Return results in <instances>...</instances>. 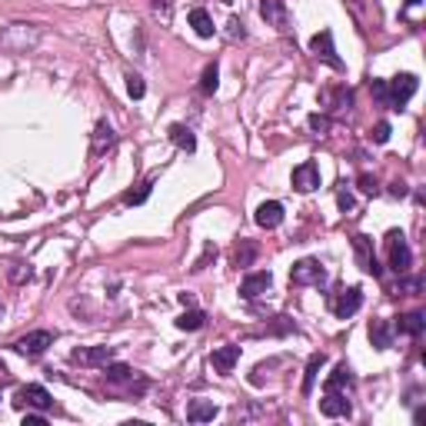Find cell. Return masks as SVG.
<instances>
[{
  "mask_svg": "<svg viewBox=\"0 0 426 426\" xmlns=\"http://www.w3.org/2000/svg\"><path fill=\"white\" fill-rule=\"evenodd\" d=\"M290 283H297V287H320V283H326V270H323L320 260L303 257L290 267Z\"/></svg>",
  "mask_w": 426,
  "mask_h": 426,
  "instance_id": "1",
  "label": "cell"
},
{
  "mask_svg": "<svg viewBox=\"0 0 426 426\" xmlns=\"http://www.w3.org/2000/svg\"><path fill=\"white\" fill-rule=\"evenodd\" d=\"M416 87H420V80H416L413 74L393 77V80L386 84V106H390V110H403V106H407V100L416 93Z\"/></svg>",
  "mask_w": 426,
  "mask_h": 426,
  "instance_id": "2",
  "label": "cell"
},
{
  "mask_svg": "<svg viewBox=\"0 0 426 426\" xmlns=\"http://www.w3.org/2000/svg\"><path fill=\"white\" fill-rule=\"evenodd\" d=\"M386 250H390V267L403 276L413 267V253H410V246H407V240H403L400 230H390V233H386Z\"/></svg>",
  "mask_w": 426,
  "mask_h": 426,
  "instance_id": "3",
  "label": "cell"
},
{
  "mask_svg": "<svg viewBox=\"0 0 426 426\" xmlns=\"http://www.w3.org/2000/svg\"><path fill=\"white\" fill-rule=\"evenodd\" d=\"M14 407H33V410H40V413H47L50 407H54V396L47 393L40 383H31V386H20L17 390V396H14Z\"/></svg>",
  "mask_w": 426,
  "mask_h": 426,
  "instance_id": "4",
  "label": "cell"
},
{
  "mask_svg": "<svg viewBox=\"0 0 426 426\" xmlns=\"http://www.w3.org/2000/svg\"><path fill=\"white\" fill-rule=\"evenodd\" d=\"M360 306H363V293H360V287H343L340 293H333V300H330V310H333L340 320H350Z\"/></svg>",
  "mask_w": 426,
  "mask_h": 426,
  "instance_id": "5",
  "label": "cell"
},
{
  "mask_svg": "<svg viewBox=\"0 0 426 426\" xmlns=\"http://www.w3.org/2000/svg\"><path fill=\"white\" fill-rule=\"evenodd\" d=\"M47 347H54V333H50V330H33V333L20 336L14 343V350L20 353V356H44Z\"/></svg>",
  "mask_w": 426,
  "mask_h": 426,
  "instance_id": "6",
  "label": "cell"
},
{
  "mask_svg": "<svg viewBox=\"0 0 426 426\" xmlns=\"http://www.w3.org/2000/svg\"><path fill=\"white\" fill-rule=\"evenodd\" d=\"M353 250H356V263H360L363 274L380 276V263H377V253H373V240H370V237L356 233V237H353Z\"/></svg>",
  "mask_w": 426,
  "mask_h": 426,
  "instance_id": "7",
  "label": "cell"
},
{
  "mask_svg": "<svg viewBox=\"0 0 426 426\" xmlns=\"http://www.w3.org/2000/svg\"><path fill=\"white\" fill-rule=\"evenodd\" d=\"M310 50L317 54L323 63H330L333 70H343V61L336 57V47H333V33L330 31H320L313 40H310Z\"/></svg>",
  "mask_w": 426,
  "mask_h": 426,
  "instance_id": "8",
  "label": "cell"
},
{
  "mask_svg": "<svg viewBox=\"0 0 426 426\" xmlns=\"http://www.w3.org/2000/svg\"><path fill=\"white\" fill-rule=\"evenodd\" d=\"M270 287H274V274H270V270H257V274L244 276V283H240V297H244V300H257V297H263Z\"/></svg>",
  "mask_w": 426,
  "mask_h": 426,
  "instance_id": "9",
  "label": "cell"
},
{
  "mask_svg": "<svg viewBox=\"0 0 426 426\" xmlns=\"http://www.w3.org/2000/svg\"><path fill=\"white\" fill-rule=\"evenodd\" d=\"M320 187V167L313 160H303L300 167H293V190L300 194H313Z\"/></svg>",
  "mask_w": 426,
  "mask_h": 426,
  "instance_id": "10",
  "label": "cell"
},
{
  "mask_svg": "<svg viewBox=\"0 0 426 426\" xmlns=\"http://www.w3.org/2000/svg\"><path fill=\"white\" fill-rule=\"evenodd\" d=\"M70 360L80 366H106L113 360V350L110 347H80V350L70 353Z\"/></svg>",
  "mask_w": 426,
  "mask_h": 426,
  "instance_id": "11",
  "label": "cell"
},
{
  "mask_svg": "<svg viewBox=\"0 0 426 426\" xmlns=\"http://www.w3.org/2000/svg\"><path fill=\"white\" fill-rule=\"evenodd\" d=\"M320 410H323V416H350V400H347V393H340V390H326L323 393V400H320Z\"/></svg>",
  "mask_w": 426,
  "mask_h": 426,
  "instance_id": "12",
  "label": "cell"
},
{
  "mask_svg": "<svg viewBox=\"0 0 426 426\" xmlns=\"http://www.w3.org/2000/svg\"><path fill=\"white\" fill-rule=\"evenodd\" d=\"M257 227H263V230H274V227H280L283 223V203H276V200H267V203H260L257 207Z\"/></svg>",
  "mask_w": 426,
  "mask_h": 426,
  "instance_id": "13",
  "label": "cell"
},
{
  "mask_svg": "<svg viewBox=\"0 0 426 426\" xmlns=\"http://www.w3.org/2000/svg\"><path fill=\"white\" fill-rule=\"evenodd\" d=\"M240 363V347H220V350H213L210 356V366L216 370V373H233V366Z\"/></svg>",
  "mask_w": 426,
  "mask_h": 426,
  "instance_id": "14",
  "label": "cell"
},
{
  "mask_svg": "<svg viewBox=\"0 0 426 426\" xmlns=\"http://www.w3.org/2000/svg\"><path fill=\"white\" fill-rule=\"evenodd\" d=\"M370 343L377 350H390L393 347V326L386 320H370Z\"/></svg>",
  "mask_w": 426,
  "mask_h": 426,
  "instance_id": "15",
  "label": "cell"
},
{
  "mask_svg": "<svg viewBox=\"0 0 426 426\" xmlns=\"http://www.w3.org/2000/svg\"><path fill=\"white\" fill-rule=\"evenodd\" d=\"M260 17L267 24H274V27H287V7H283V0H263L260 3Z\"/></svg>",
  "mask_w": 426,
  "mask_h": 426,
  "instance_id": "16",
  "label": "cell"
},
{
  "mask_svg": "<svg viewBox=\"0 0 426 426\" xmlns=\"http://www.w3.org/2000/svg\"><path fill=\"white\" fill-rule=\"evenodd\" d=\"M216 413H220L216 403H210V400H194V403L187 407V420H190V423H210Z\"/></svg>",
  "mask_w": 426,
  "mask_h": 426,
  "instance_id": "17",
  "label": "cell"
},
{
  "mask_svg": "<svg viewBox=\"0 0 426 426\" xmlns=\"http://www.w3.org/2000/svg\"><path fill=\"white\" fill-rule=\"evenodd\" d=\"M170 143H173V147H180V150H187V153L197 150V137H194V130H190V127H183V123H173V127H170Z\"/></svg>",
  "mask_w": 426,
  "mask_h": 426,
  "instance_id": "18",
  "label": "cell"
},
{
  "mask_svg": "<svg viewBox=\"0 0 426 426\" xmlns=\"http://www.w3.org/2000/svg\"><path fill=\"white\" fill-rule=\"evenodd\" d=\"M190 27H194V33L203 37V40L213 37V31H216V27H213V17L207 14L203 7H194V10H190Z\"/></svg>",
  "mask_w": 426,
  "mask_h": 426,
  "instance_id": "19",
  "label": "cell"
},
{
  "mask_svg": "<svg viewBox=\"0 0 426 426\" xmlns=\"http://www.w3.org/2000/svg\"><path fill=\"white\" fill-rule=\"evenodd\" d=\"M423 326H426V320H423V313H403V317L396 320V333H407V336H420L423 333Z\"/></svg>",
  "mask_w": 426,
  "mask_h": 426,
  "instance_id": "20",
  "label": "cell"
},
{
  "mask_svg": "<svg viewBox=\"0 0 426 426\" xmlns=\"http://www.w3.org/2000/svg\"><path fill=\"white\" fill-rule=\"evenodd\" d=\"M113 140H117L113 127L100 120V123H97V130H93V157H100V153H104L106 147H113Z\"/></svg>",
  "mask_w": 426,
  "mask_h": 426,
  "instance_id": "21",
  "label": "cell"
},
{
  "mask_svg": "<svg viewBox=\"0 0 426 426\" xmlns=\"http://www.w3.org/2000/svg\"><path fill=\"white\" fill-rule=\"evenodd\" d=\"M350 383H353V370H350L347 363H336V366H333V373L326 377V390H340V393H343V390H347Z\"/></svg>",
  "mask_w": 426,
  "mask_h": 426,
  "instance_id": "22",
  "label": "cell"
},
{
  "mask_svg": "<svg viewBox=\"0 0 426 426\" xmlns=\"http://www.w3.org/2000/svg\"><path fill=\"white\" fill-rule=\"evenodd\" d=\"M203 323H207L203 310H187V313H180V317H177V326H180V330H187V333L203 330Z\"/></svg>",
  "mask_w": 426,
  "mask_h": 426,
  "instance_id": "23",
  "label": "cell"
},
{
  "mask_svg": "<svg viewBox=\"0 0 426 426\" xmlns=\"http://www.w3.org/2000/svg\"><path fill=\"white\" fill-rule=\"evenodd\" d=\"M104 373H106V383H130L134 380V370L127 363H113V360L104 366Z\"/></svg>",
  "mask_w": 426,
  "mask_h": 426,
  "instance_id": "24",
  "label": "cell"
},
{
  "mask_svg": "<svg viewBox=\"0 0 426 426\" xmlns=\"http://www.w3.org/2000/svg\"><path fill=\"white\" fill-rule=\"evenodd\" d=\"M216 84H220V67H216V63H207V67H203V77H200V90L210 97V93L216 90Z\"/></svg>",
  "mask_w": 426,
  "mask_h": 426,
  "instance_id": "25",
  "label": "cell"
},
{
  "mask_svg": "<svg viewBox=\"0 0 426 426\" xmlns=\"http://www.w3.org/2000/svg\"><path fill=\"white\" fill-rule=\"evenodd\" d=\"M333 100V110H343V106H350L353 104V93L347 90V87H340V90H323V104H330Z\"/></svg>",
  "mask_w": 426,
  "mask_h": 426,
  "instance_id": "26",
  "label": "cell"
},
{
  "mask_svg": "<svg viewBox=\"0 0 426 426\" xmlns=\"http://www.w3.org/2000/svg\"><path fill=\"white\" fill-rule=\"evenodd\" d=\"M320 366H323V353H317V356H310V363H306V377H303V393H310V390H313V383H317Z\"/></svg>",
  "mask_w": 426,
  "mask_h": 426,
  "instance_id": "27",
  "label": "cell"
},
{
  "mask_svg": "<svg viewBox=\"0 0 426 426\" xmlns=\"http://www.w3.org/2000/svg\"><path fill=\"white\" fill-rule=\"evenodd\" d=\"M150 190H153V183H150V180L140 183L137 190H127V194H123V203H127V207H137V203H143V200L150 197Z\"/></svg>",
  "mask_w": 426,
  "mask_h": 426,
  "instance_id": "28",
  "label": "cell"
},
{
  "mask_svg": "<svg viewBox=\"0 0 426 426\" xmlns=\"http://www.w3.org/2000/svg\"><path fill=\"white\" fill-rule=\"evenodd\" d=\"M253 257H257V246L246 244V240H240L237 253H233V263H237V267H250V263H253Z\"/></svg>",
  "mask_w": 426,
  "mask_h": 426,
  "instance_id": "29",
  "label": "cell"
},
{
  "mask_svg": "<svg viewBox=\"0 0 426 426\" xmlns=\"http://www.w3.org/2000/svg\"><path fill=\"white\" fill-rule=\"evenodd\" d=\"M127 93H130L134 100H140V97L147 93V84H143V77H137V74H127Z\"/></svg>",
  "mask_w": 426,
  "mask_h": 426,
  "instance_id": "30",
  "label": "cell"
},
{
  "mask_svg": "<svg viewBox=\"0 0 426 426\" xmlns=\"http://www.w3.org/2000/svg\"><path fill=\"white\" fill-rule=\"evenodd\" d=\"M370 140H373V143H386V140H390V123L386 120L377 123V127L370 130Z\"/></svg>",
  "mask_w": 426,
  "mask_h": 426,
  "instance_id": "31",
  "label": "cell"
},
{
  "mask_svg": "<svg viewBox=\"0 0 426 426\" xmlns=\"http://www.w3.org/2000/svg\"><path fill=\"white\" fill-rule=\"evenodd\" d=\"M230 37H233V40H244L246 37V31H244V20H237V17H230Z\"/></svg>",
  "mask_w": 426,
  "mask_h": 426,
  "instance_id": "32",
  "label": "cell"
},
{
  "mask_svg": "<svg viewBox=\"0 0 426 426\" xmlns=\"http://www.w3.org/2000/svg\"><path fill=\"white\" fill-rule=\"evenodd\" d=\"M370 90H373V97L386 106V80H373V84H370Z\"/></svg>",
  "mask_w": 426,
  "mask_h": 426,
  "instance_id": "33",
  "label": "cell"
},
{
  "mask_svg": "<svg viewBox=\"0 0 426 426\" xmlns=\"http://www.w3.org/2000/svg\"><path fill=\"white\" fill-rule=\"evenodd\" d=\"M310 130L326 134V130H330V120H326V117H320V113H313V117H310Z\"/></svg>",
  "mask_w": 426,
  "mask_h": 426,
  "instance_id": "34",
  "label": "cell"
},
{
  "mask_svg": "<svg viewBox=\"0 0 426 426\" xmlns=\"http://www.w3.org/2000/svg\"><path fill=\"white\" fill-rule=\"evenodd\" d=\"M150 3H153V10L164 17V20H170V10H173V3H170V0H150Z\"/></svg>",
  "mask_w": 426,
  "mask_h": 426,
  "instance_id": "35",
  "label": "cell"
},
{
  "mask_svg": "<svg viewBox=\"0 0 426 426\" xmlns=\"http://www.w3.org/2000/svg\"><path fill=\"white\" fill-rule=\"evenodd\" d=\"M360 190H363V194H380V187H377V180H373L370 173H363V177H360Z\"/></svg>",
  "mask_w": 426,
  "mask_h": 426,
  "instance_id": "36",
  "label": "cell"
},
{
  "mask_svg": "<svg viewBox=\"0 0 426 426\" xmlns=\"http://www.w3.org/2000/svg\"><path fill=\"white\" fill-rule=\"evenodd\" d=\"M336 203H340V210H353V197H350V190H340V194H336Z\"/></svg>",
  "mask_w": 426,
  "mask_h": 426,
  "instance_id": "37",
  "label": "cell"
},
{
  "mask_svg": "<svg viewBox=\"0 0 426 426\" xmlns=\"http://www.w3.org/2000/svg\"><path fill=\"white\" fill-rule=\"evenodd\" d=\"M403 290H407V293H416V290H420V280H400L396 293H403Z\"/></svg>",
  "mask_w": 426,
  "mask_h": 426,
  "instance_id": "38",
  "label": "cell"
},
{
  "mask_svg": "<svg viewBox=\"0 0 426 426\" xmlns=\"http://www.w3.org/2000/svg\"><path fill=\"white\" fill-rule=\"evenodd\" d=\"M47 420H44V413H27L24 416V426H44Z\"/></svg>",
  "mask_w": 426,
  "mask_h": 426,
  "instance_id": "39",
  "label": "cell"
},
{
  "mask_svg": "<svg viewBox=\"0 0 426 426\" xmlns=\"http://www.w3.org/2000/svg\"><path fill=\"white\" fill-rule=\"evenodd\" d=\"M390 194H393V197H403V194H407V187H403V183H393V187H390Z\"/></svg>",
  "mask_w": 426,
  "mask_h": 426,
  "instance_id": "40",
  "label": "cell"
},
{
  "mask_svg": "<svg viewBox=\"0 0 426 426\" xmlns=\"http://www.w3.org/2000/svg\"><path fill=\"white\" fill-rule=\"evenodd\" d=\"M403 3H407V7H416V3H420V0H403Z\"/></svg>",
  "mask_w": 426,
  "mask_h": 426,
  "instance_id": "41",
  "label": "cell"
},
{
  "mask_svg": "<svg viewBox=\"0 0 426 426\" xmlns=\"http://www.w3.org/2000/svg\"><path fill=\"white\" fill-rule=\"evenodd\" d=\"M0 373H3V363H0Z\"/></svg>",
  "mask_w": 426,
  "mask_h": 426,
  "instance_id": "42",
  "label": "cell"
},
{
  "mask_svg": "<svg viewBox=\"0 0 426 426\" xmlns=\"http://www.w3.org/2000/svg\"><path fill=\"white\" fill-rule=\"evenodd\" d=\"M0 313H3V303H0Z\"/></svg>",
  "mask_w": 426,
  "mask_h": 426,
  "instance_id": "43",
  "label": "cell"
}]
</instances>
